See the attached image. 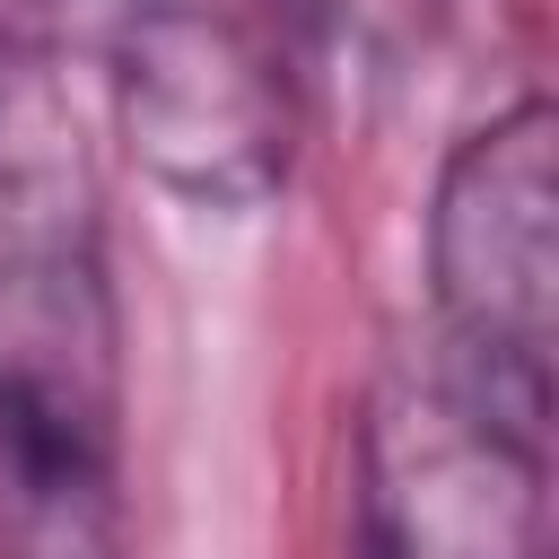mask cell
<instances>
[{
    "mask_svg": "<svg viewBox=\"0 0 559 559\" xmlns=\"http://www.w3.org/2000/svg\"><path fill=\"white\" fill-rule=\"evenodd\" d=\"M114 349L96 140L61 61L0 35V559H122Z\"/></svg>",
    "mask_w": 559,
    "mask_h": 559,
    "instance_id": "6da1fadb",
    "label": "cell"
},
{
    "mask_svg": "<svg viewBox=\"0 0 559 559\" xmlns=\"http://www.w3.org/2000/svg\"><path fill=\"white\" fill-rule=\"evenodd\" d=\"M358 559H550V402L428 358L358 419Z\"/></svg>",
    "mask_w": 559,
    "mask_h": 559,
    "instance_id": "7a4b0ae2",
    "label": "cell"
},
{
    "mask_svg": "<svg viewBox=\"0 0 559 559\" xmlns=\"http://www.w3.org/2000/svg\"><path fill=\"white\" fill-rule=\"evenodd\" d=\"M428 280L437 349L489 384L550 402L559 341V122L542 96H515L454 140L428 201Z\"/></svg>",
    "mask_w": 559,
    "mask_h": 559,
    "instance_id": "3957f363",
    "label": "cell"
},
{
    "mask_svg": "<svg viewBox=\"0 0 559 559\" xmlns=\"http://www.w3.org/2000/svg\"><path fill=\"white\" fill-rule=\"evenodd\" d=\"M114 114L131 157L192 210H262L288 175V87L280 61L218 9L157 0L131 9L114 44Z\"/></svg>",
    "mask_w": 559,
    "mask_h": 559,
    "instance_id": "277c9868",
    "label": "cell"
}]
</instances>
